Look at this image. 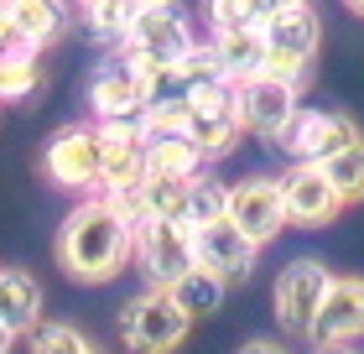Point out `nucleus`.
<instances>
[{
	"mask_svg": "<svg viewBox=\"0 0 364 354\" xmlns=\"http://www.w3.org/2000/svg\"><path fill=\"white\" fill-rule=\"evenodd\" d=\"M42 172L58 188H105V146H99V125H63L53 141L42 146Z\"/></svg>",
	"mask_w": 364,
	"mask_h": 354,
	"instance_id": "4",
	"label": "nucleus"
},
{
	"mask_svg": "<svg viewBox=\"0 0 364 354\" xmlns=\"http://www.w3.org/2000/svg\"><path fill=\"white\" fill-rule=\"evenodd\" d=\"M11 344H16V328L6 323V318H0V354H11Z\"/></svg>",
	"mask_w": 364,
	"mask_h": 354,
	"instance_id": "31",
	"label": "nucleus"
},
{
	"mask_svg": "<svg viewBox=\"0 0 364 354\" xmlns=\"http://www.w3.org/2000/svg\"><path fill=\"white\" fill-rule=\"evenodd\" d=\"M146 89H151V73L141 63H130L125 53L105 58L89 78V105L99 120H141L146 115Z\"/></svg>",
	"mask_w": 364,
	"mask_h": 354,
	"instance_id": "8",
	"label": "nucleus"
},
{
	"mask_svg": "<svg viewBox=\"0 0 364 354\" xmlns=\"http://www.w3.org/2000/svg\"><path fill=\"white\" fill-rule=\"evenodd\" d=\"M141 136H146V162L151 172H167V177H198L208 162V151L198 146V136L177 120H141Z\"/></svg>",
	"mask_w": 364,
	"mask_h": 354,
	"instance_id": "16",
	"label": "nucleus"
},
{
	"mask_svg": "<svg viewBox=\"0 0 364 354\" xmlns=\"http://www.w3.org/2000/svg\"><path fill=\"white\" fill-rule=\"evenodd\" d=\"M141 6H167V0H141Z\"/></svg>",
	"mask_w": 364,
	"mask_h": 354,
	"instance_id": "34",
	"label": "nucleus"
},
{
	"mask_svg": "<svg viewBox=\"0 0 364 354\" xmlns=\"http://www.w3.org/2000/svg\"><path fill=\"white\" fill-rule=\"evenodd\" d=\"M307 339L312 344H354V339H364V281L359 276H333Z\"/></svg>",
	"mask_w": 364,
	"mask_h": 354,
	"instance_id": "17",
	"label": "nucleus"
},
{
	"mask_svg": "<svg viewBox=\"0 0 364 354\" xmlns=\"http://www.w3.org/2000/svg\"><path fill=\"white\" fill-rule=\"evenodd\" d=\"M328 286H333V271L323 261H291L276 276V323L287 333H312Z\"/></svg>",
	"mask_w": 364,
	"mask_h": 354,
	"instance_id": "10",
	"label": "nucleus"
},
{
	"mask_svg": "<svg viewBox=\"0 0 364 354\" xmlns=\"http://www.w3.org/2000/svg\"><path fill=\"white\" fill-rule=\"evenodd\" d=\"M0 6H11V0H0Z\"/></svg>",
	"mask_w": 364,
	"mask_h": 354,
	"instance_id": "35",
	"label": "nucleus"
},
{
	"mask_svg": "<svg viewBox=\"0 0 364 354\" xmlns=\"http://www.w3.org/2000/svg\"><path fill=\"white\" fill-rule=\"evenodd\" d=\"M328 167V177H333V188L343 193V204H359L364 198V141L354 146H343L333 162H323Z\"/></svg>",
	"mask_w": 364,
	"mask_h": 354,
	"instance_id": "25",
	"label": "nucleus"
},
{
	"mask_svg": "<svg viewBox=\"0 0 364 354\" xmlns=\"http://www.w3.org/2000/svg\"><path fill=\"white\" fill-rule=\"evenodd\" d=\"M193 250H198V266L240 281V276L255 271V250L260 245L235 224V219H213V224H193Z\"/></svg>",
	"mask_w": 364,
	"mask_h": 354,
	"instance_id": "15",
	"label": "nucleus"
},
{
	"mask_svg": "<svg viewBox=\"0 0 364 354\" xmlns=\"http://www.w3.org/2000/svg\"><path fill=\"white\" fill-rule=\"evenodd\" d=\"M229 219H235L255 245L276 240V234L291 224L281 177H245V182H235V188H229Z\"/></svg>",
	"mask_w": 364,
	"mask_h": 354,
	"instance_id": "12",
	"label": "nucleus"
},
{
	"mask_svg": "<svg viewBox=\"0 0 364 354\" xmlns=\"http://www.w3.org/2000/svg\"><path fill=\"white\" fill-rule=\"evenodd\" d=\"M26 344H31V354H99L78 328H68V323H37L26 333Z\"/></svg>",
	"mask_w": 364,
	"mask_h": 354,
	"instance_id": "26",
	"label": "nucleus"
},
{
	"mask_svg": "<svg viewBox=\"0 0 364 354\" xmlns=\"http://www.w3.org/2000/svg\"><path fill=\"white\" fill-rule=\"evenodd\" d=\"M343 6H349L354 16H364V0H343Z\"/></svg>",
	"mask_w": 364,
	"mask_h": 354,
	"instance_id": "33",
	"label": "nucleus"
},
{
	"mask_svg": "<svg viewBox=\"0 0 364 354\" xmlns=\"http://www.w3.org/2000/svg\"><path fill=\"white\" fill-rule=\"evenodd\" d=\"M11 16V31H16V42L21 47H53L63 31H68V6L63 0H11L6 6Z\"/></svg>",
	"mask_w": 364,
	"mask_h": 354,
	"instance_id": "19",
	"label": "nucleus"
},
{
	"mask_svg": "<svg viewBox=\"0 0 364 354\" xmlns=\"http://www.w3.org/2000/svg\"><path fill=\"white\" fill-rule=\"evenodd\" d=\"M266 42H271V73L302 89V83H307V63L318 58V42H323L318 11H312L307 0H302V6L276 11L266 21Z\"/></svg>",
	"mask_w": 364,
	"mask_h": 354,
	"instance_id": "5",
	"label": "nucleus"
},
{
	"mask_svg": "<svg viewBox=\"0 0 364 354\" xmlns=\"http://www.w3.org/2000/svg\"><path fill=\"white\" fill-rule=\"evenodd\" d=\"M213 219H229V188L198 172L188 182V224H213Z\"/></svg>",
	"mask_w": 364,
	"mask_h": 354,
	"instance_id": "24",
	"label": "nucleus"
},
{
	"mask_svg": "<svg viewBox=\"0 0 364 354\" xmlns=\"http://www.w3.org/2000/svg\"><path fill=\"white\" fill-rule=\"evenodd\" d=\"M235 89H240V120H245V130H250V136H266V141H276L281 130L291 125V115L302 110V105H296L302 89L287 83V78H276L271 68L255 73V78H240Z\"/></svg>",
	"mask_w": 364,
	"mask_h": 354,
	"instance_id": "11",
	"label": "nucleus"
},
{
	"mask_svg": "<svg viewBox=\"0 0 364 354\" xmlns=\"http://www.w3.org/2000/svg\"><path fill=\"white\" fill-rule=\"evenodd\" d=\"M99 146H105V193L141 188L146 172H151L141 120H99Z\"/></svg>",
	"mask_w": 364,
	"mask_h": 354,
	"instance_id": "14",
	"label": "nucleus"
},
{
	"mask_svg": "<svg viewBox=\"0 0 364 354\" xmlns=\"http://www.w3.org/2000/svg\"><path fill=\"white\" fill-rule=\"evenodd\" d=\"M281 193H287V219L302 229H318L343 209V193L333 188L323 162H291V172L281 177Z\"/></svg>",
	"mask_w": 364,
	"mask_h": 354,
	"instance_id": "13",
	"label": "nucleus"
},
{
	"mask_svg": "<svg viewBox=\"0 0 364 354\" xmlns=\"http://www.w3.org/2000/svg\"><path fill=\"white\" fill-rule=\"evenodd\" d=\"M188 328H193V313L182 308L167 286H151L146 297H136L125 308V323H120L125 344L136 354H172L188 339Z\"/></svg>",
	"mask_w": 364,
	"mask_h": 354,
	"instance_id": "2",
	"label": "nucleus"
},
{
	"mask_svg": "<svg viewBox=\"0 0 364 354\" xmlns=\"http://www.w3.org/2000/svg\"><path fill=\"white\" fill-rule=\"evenodd\" d=\"M240 354H287V349H281L276 339H250V344H245Z\"/></svg>",
	"mask_w": 364,
	"mask_h": 354,
	"instance_id": "29",
	"label": "nucleus"
},
{
	"mask_svg": "<svg viewBox=\"0 0 364 354\" xmlns=\"http://www.w3.org/2000/svg\"><path fill=\"white\" fill-rule=\"evenodd\" d=\"M287 6H302V0H255V11H260V26H266L276 11H287Z\"/></svg>",
	"mask_w": 364,
	"mask_h": 354,
	"instance_id": "28",
	"label": "nucleus"
},
{
	"mask_svg": "<svg viewBox=\"0 0 364 354\" xmlns=\"http://www.w3.org/2000/svg\"><path fill=\"white\" fill-rule=\"evenodd\" d=\"M224 286H229V276L208 271V266H193V271L182 276V281H172L167 292H172V297H177L193 318H198V313H213V308L224 302Z\"/></svg>",
	"mask_w": 364,
	"mask_h": 354,
	"instance_id": "22",
	"label": "nucleus"
},
{
	"mask_svg": "<svg viewBox=\"0 0 364 354\" xmlns=\"http://www.w3.org/2000/svg\"><path fill=\"white\" fill-rule=\"evenodd\" d=\"M136 256H141V271L151 276V286L182 281L198 266L193 224H177V219H146V224H136Z\"/></svg>",
	"mask_w": 364,
	"mask_h": 354,
	"instance_id": "7",
	"label": "nucleus"
},
{
	"mask_svg": "<svg viewBox=\"0 0 364 354\" xmlns=\"http://www.w3.org/2000/svg\"><path fill=\"white\" fill-rule=\"evenodd\" d=\"M208 21H213V31H224V26H260V11H255V0H208Z\"/></svg>",
	"mask_w": 364,
	"mask_h": 354,
	"instance_id": "27",
	"label": "nucleus"
},
{
	"mask_svg": "<svg viewBox=\"0 0 364 354\" xmlns=\"http://www.w3.org/2000/svg\"><path fill=\"white\" fill-rule=\"evenodd\" d=\"M318 354H349L343 344H318Z\"/></svg>",
	"mask_w": 364,
	"mask_h": 354,
	"instance_id": "32",
	"label": "nucleus"
},
{
	"mask_svg": "<svg viewBox=\"0 0 364 354\" xmlns=\"http://www.w3.org/2000/svg\"><path fill=\"white\" fill-rule=\"evenodd\" d=\"M6 47H16V31H11V16H6V6H0V53Z\"/></svg>",
	"mask_w": 364,
	"mask_h": 354,
	"instance_id": "30",
	"label": "nucleus"
},
{
	"mask_svg": "<svg viewBox=\"0 0 364 354\" xmlns=\"http://www.w3.org/2000/svg\"><path fill=\"white\" fill-rule=\"evenodd\" d=\"M182 125H188L193 136H198V146H203L208 157H229V151L240 146V136H245L235 78L203 83V89L193 94V110H188V120H182Z\"/></svg>",
	"mask_w": 364,
	"mask_h": 354,
	"instance_id": "6",
	"label": "nucleus"
},
{
	"mask_svg": "<svg viewBox=\"0 0 364 354\" xmlns=\"http://www.w3.org/2000/svg\"><path fill=\"white\" fill-rule=\"evenodd\" d=\"M193 47L198 42H193L188 21H182V16L172 11V0H167V6H141L130 37L120 42V53L130 63H141L146 73H161V68H172V63H182Z\"/></svg>",
	"mask_w": 364,
	"mask_h": 354,
	"instance_id": "3",
	"label": "nucleus"
},
{
	"mask_svg": "<svg viewBox=\"0 0 364 354\" xmlns=\"http://www.w3.org/2000/svg\"><path fill=\"white\" fill-rule=\"evenodd\" d=\"M0 318L16 333H31L42 323V286L31 271H0Z\"/></svg>",
	"mask_w": 364,
	"mask_h": 354,
	"instance_id": "20",
	"label": "nucleus"
},
{
	"mask_svg": "<svg viewBox=\"0 0 364 354\" xmlns=\"http://www.w3.org/2000/svg\"><path fill=\"white\" fill-rule=\"evenodd\" d=\"M42 83V53L37 47H6L0 53V99H26Z\"/></svg>",
	"mask_w": 364,
	"mask_h": 354,
	"instance_id": "21",
	"label": "nucleus"
},
{
	"mask_svg": "<svg viewBox=\"0 0 364 354\" xmlns=\"http://www.w3.org/2000/svg\"><path fill=\"white\" fill-rule=\"evenodd\" d=\"M359 141V125L349 115H333V110H296L291 125L276 136V146L287 151L291 162H333L343 146Z\"/></svg>",
	"mask_w": 364,
	"mask_h": 354,
	"instance_id": "9",
	"label": "nucleus"
},
{
	"mask_svg": "<svg viewBox=\"0 0 364 354\" xmlns=\"http://www.w3.org/2000/svg\"><path fill=\"white\" fill-rule=\"evenodd\" d=\"M213 53H219L224 73L229 78H255L271 68V42H266V26H224L213 31Z\"/></svg>",
	"mask_w": 364,
	"mask_h": 354,
	"instance_id": "18",
	"label": "nucleus"
},
{
	"mask_svg": "<svg viewBox=\"0 0 364 354\" xmlns=\"http://www.w3.org/2000/svg\"><path fill=\"white\" fill-rule=\"evenodd\" d=\"M136 250V219L114 198H84L58 229V261L73 281H109Z\"/></svg>",
	"mask_w": 364,
	"mask_h": 354,
	"instance_id": "1",
	"label": "nucleus"
},
{
	"mask_svg": "<svg viewBox=\"0 0 364 354\" xmlns=\"http://www.w3.org/2000/svg\"><path fill=\"white\" fill-rule=\"evenodd\" d=\"M84 6H89V31L105 42H125L141 16V0H84Z\"/></svg>",
	"mask_w": 364,
	"mask_h": 354,
	"instance_id": "23",
	"label": "nucleus"
}]
</instances>
